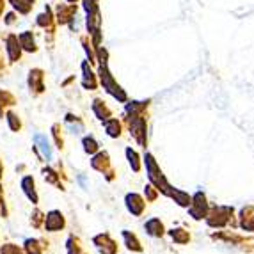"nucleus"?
<instances>
[{"mask_svg": "<svg viewBox=\"0 0 254 254\" xmlns=\"http://www.w3.org/2000/svg\"><path fill=\"white\" fill-rule=\"evenodd\" d=\"M84 149L87 153H94L98 149V142L93 139V137H85L84 139Z\"/></svg>", "mask_w": 254, "mask_h": 254, "instance_id": "nucleus-17", "label": "nucleus"}, {"mask_svg": "<svg viewBox=\"0 0 254 254\" xmlns=\"http://www.w3.org/2000/svg\"><path fill=\"white\" fill-rule=\"evenodd\" d=\"M144 160H146V167H148V173H149V180H151V183L155 185V189L167 194L171 187L167 185V182H165L164 174H162V171H160V167H158V164H157V160H155V157L148 153V155L144 157Z\"/></svg>", "mask_w": 254, "mask_h": 254, "instance_id": "nucleus-2", "label": "nucleus"}, {"mask_svg": "<svg viewBox=\"0 0 254 254\" xmlns=\"http://www.w3.org/2000/svg\"><path fill=\"white\" fill-rule=\"evenodd\" d=\"M189 212H190V215L194 217L195 220H201L208 215L210 206H208L206 195H204L203 192H197V194L192 197V203H190V206H189Z\"/></svg>", "mask_w": 254, "mask_h": 254, "instance_id": "nucleus-4", "label": "nucleus"}, {"mask_svg": "<svg viewBox=\"0 0 254 254\" xmlns=\"http://www.w3.org/2000/svg\"><path fill=\"white\" fill-rule=\"evenodd\" d=\"M20 47H23L27 52H36V43L30 32H23L20 36Z\"/></svg>", "mask_w": 254, "mask_h": 254, "instance_id": "nucleus-13", "label": "nucleus"}, {"mask_svg": "<svg viewBox=\"0 0 254 254\" xmlns=\"http://www.w3.org/2000/svg\"><path fill=\"white\" fill-rule=\"evenodd\" d=\"M100 80H102V84H103V89L109 94H112L118 102H127V93H125L123 87L114 80V76L110 75L107 64H100Z\"/></svg>", "mask_w": 254, "mask_h": 254, "instance_id": "nucleus-1", "label": "nucleus"}, {"mask_svg": "<svg viewBox=\"0 0 254 254\" xmlns=\"http://www.w3.org/2000/svg\"><path fill=\"white\" fill-rule=\"evenodd\" d=\"M68 2H76V0H68Z\"/></svg>", "mask_w": 254, "mask_h": 254, "instance_id": "nucleus-19", "label": "nucleus"}, {"mask_svg": "<svg viewBox=\"0 0 254 254\" xmlns=\"http://www.w3.org/2000/svg\"><path fill=\"white\" fill-rule=\"evenodd\" d=\"M146 195H148L149 201H155L157 199V189H155L153 185H148L146 187Z\"/></svg>", "mask_w": 254, "mask_h": 254, "instance_id": "nucleus-18", "label": "nucleus"}, {"mask_svg": "<svg viewBox=\"0 0 254 254\" xmlns=\"http://www.w3.org/2000/svg\"><path fill=\"white\" fill-rule=\"evenodd\" d=\"M94 112H96L98 119H102V121H107V119L112 116V112H110V109L105 105V103L102 102V100H94V105H93Z\"/></svg>", "mask_w": 254, "mask_h": 254, "instance_id": "nucleus-9", "label": "nucleus"}, {"mask_svg": "<svg viewBox=\"0 0 254 254\" xmlns=\"http://www.w3.org/2000/svg\"><path fill=\"white\" fill-rule=\"evenodd\" d=\"M169 235H171V238L176 242V244H180V246H183V244H189V240H190V235H189V231H185V229H182V228L171 229Z\"/></svg>", "mask_w": 254, "mask_h": 254, "instance_id": "nucleus-10", "label": "nucleus"}, {"mask_svg": "<svg viewBox=\"0 0 254 254\" xmlns=\"http://www.w3.org/2000/svg\"><path fill=\"white\" fill-rule=\"evenodd\" d=\"M123 235H125V240H127L128 249H131V251H142V247H140V242L137 240L135 235H130L128 231H125Z\"/></svg>", "mask_w": 254, "mask_h": 254, "instance_id": "nucleus-16", "label": "nucleus"}, {"mask_svg": "<svg viewBox=\"0 0 254 254\" xmlns=\"http://www.w3.org/2000/svg\"><path fill=\"white\" fill-rule=\"evenodd\" d=\"M82 71H84V87L85 89H96V76H94L93 69L89 68V64L84 63L82 64Z\"/></svg>", "mask_w": 254, "mask_h": 254, "instance_id": "nucleus-6", "label": "nucleus"}, {"mask_svg": "<svg viewBox=\"0 0 254 254\" xmlns=\"http://www.w3.org/2000/svg\"><path fill=\"white\" fill-rule=\"evenodd\" d=\"M146 229H148V233L151 235V237H162L165 231L164 224H162L160 219H151L148 220V224H146Z\"/></svg>", "mask_w": 254, "mask_h": 254, "instance_id": "nucleus-8", "label": "nucleus"}, {"mask_svg": "<svg viewBox=\"0 0 254 254\" xmlns=\"http://www.w3.org/2000/svg\"><path fill=\"white\" fill-rule=\"evenodd\" d=\"M11 4H13L20 13L27 14L30 9H32V5H34V0H11Z\"/></svg>", "mask_w": 254, "mask_h": 254, "instance_id": "nucleus-14", "label": "nucleus"}, {"mask_svg": "<svg viewBox=\"0 0 254 254\" xmlns=\"http://www.w3.org/2000/svg\"><path fill=\"white\" fill-rule=\"evenodd\" d=\"M7 55L11 61L20 59V45H18L16 36H9L7 38Z\"/></svg>", "mask_w": 254, "mask_h": 254, "instance_id": "nucleus-7", "label": "nucleus"}, {"mask_svg": "<svg viewBox=\"0 0 254 254\" xmlns=\"http://www.w3.org/2000/svg\"><path fill=\"white\" fill-rule=\"evenodd\" d=\"M167 194L173 197L176 203L180 204V206H190L192 203V197L189 194H185V192H180V190H169Z\"/></svg>", "mask_w": 254, "mask_h": 254, "instance_id": "nucleus-11", "label": "nucleus"}, {"mask_svg": "<svg viewBox=\"0 0 254 254\" xmlns=\"http://www.w3.org/2000/svg\"><path fill=\"white\" fill-rule=\"evenodd\" d=\"M105 130L110 137H119L121 135V131H123V127H121V123H119L118 119H107Z\"/></svg>", "mask_w": 254, "mask_h": 254, "instance_id": "nucleus-12", "label": "nucleus"}, {"mask_svg": "<svg viewBox=\"0 0 254 254\" xmlns=\"http://www.w3.org/2000/svg\"><path fill=\"white\" fill-rule=\"evenodd\" d=\"M127 206L133 215H140V213L144 212L146 203L139 194H128L127 195Z\"/></svg>", "mask_w": 254, "mask_h": 254, "instance_id": "nucleus-5", "label": "nucleus"}, {"mask_svg": "<svg viewBox=\"0 0 254 254\" xmlns=\"http://www.w3.org/2000/svg\"><path fill=\"white\" fill-rule=\"evenodd\" d=\"M233 217V208L229 206H217L212 212H208V215L204 217L208 222V226L212 228H224L229 224V220Z\"/></svg>", "mask_w": 254, "mask_h": 254, "instance_id": "nucleus-3", "label": "nucleus"}, {"mask_svg": "<svg viewBox=\"0 0 254 254\" xmlns=\"http://www.w3.org/2000/svg\"><path fill=\"white\" fill-rule=\"evenodd\" d=\"M127 157H128V160H130L131 169L135 171V173H139V171H140V160H139V155H137L135 149L128 148L127 149Z\"/></svg>", "mask_w": 254, "mask_h": 254, "instance_id": "nucleus-15", "label": "nucleus"}]
</instances>
